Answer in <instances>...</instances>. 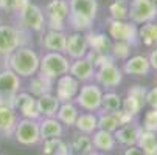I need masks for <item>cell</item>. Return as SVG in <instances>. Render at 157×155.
<instances>
[{
	"label": "cell",
	"mask_w": 157,
	"mask_h": 155,
	"mask_svg": "<svg viewBox=\"0 0 157 155\" xmlns=\"http://www.w3.org/2000/svg\"><path fill=\"white\" fill-rule=\"evenodd\" d=\"M107 36L112 42H128L134 47L140 45L139 40V25L132 24L131 20H115L107 19Z\"/></svg>",
	"instance_id": "obj_6"
},
{
	"label": "cell",
	"mask_w": 157,
	"mask_h": 155,
	"mask_svg": "<svg viewBox=\"0 0 157 155\" xmlns=\"http://www.w3.org/2000/svg\"><path fill=\"white\" fill-rule=\"evenodd\" d=\"M123 104V96L117 93L115 90H106L101 98V112H117L121 109ZM98 110V112H100Z\"/></svg>",
	"instance_id": "obj_32"
},
{
	"label": "cell",
	"mask_w": 157,
	"mask_h": 155,
	"mask_svg": "<svg viewBox=\"0 0 157 155\" xmlns=\"http://www.w3.org/2000/svg\"><path fill=\"white\" fill-rule=\"evenodd\" d=\"M73 127L76 129V132H79V134L92 135L98 129V115L95 112H79Z\"/></svg>",
	"instance_id": "obj_28"
},
{
	"label": "cell",
	"mask_w": 157,
	"mask_h": 155,
	"mask_svg": "<svg viewBox=\"0 0 157 155\" xmlns=\"http://www.w3.org/2000/svg\"><path fill=\"white\" fill-rule=\"evenodd\" d=\"M136 48L134 45L128 42H112V47H110V51L109 54L114 57L115 62H124L129 56H132V50Z\"/></svg>",
	"instance_id": "obj_34"
},
{
	"label": "cell",
	"mask_w": 157,
	"mask_h": 155,
	"mask_svg": "<svg viewBox=\"0 0 157 155\" xmlns=\"http://www.w3.org/2000/svg\"><path fill=\"white\" fill-rule=\"evenodd\" d=\"M30 0H0V13L14 16L20 8H24Z\"/></svg>",
	"instance_id": "obj_36"
},
{
	"label": "cell",
	"mask_w": 157,
	"mask_h": 155,
	"mask_svg": "<svg viewBox=\"0 0 157 155\" xmlns=\"http://www.w3.org/2000/svg\"><path fill=\"white\" fill-rule=\"evenodd\" d=\"M69 146H70L72 155H89L94 150L90 135H84V134H79V132L70 140Z\"/></svg>",
	"instance_id": "obj_30"
},
{
	"label": "cell",
	"mask_w": 157,
	"mask_h": 155,
	"mask_svg": "<svg viewBox=\"0 0 157 155\" xmlns=\"http://www.w3.org/2000/svg\"><path fill=\"white\" fill-rule=\"evenodd\" d=\"M121 70L128 76H148L151 72V65L148 61V56L145 54H132L129 56L123 65Z\"/></svg>",
	"instance_id": "obj_19"
},
{
	"label": "cell",
	"mask_w": 157,
	"mask_h": 155,
	"mask_svg": "<svg viewBox=\"0 0 157 155\" xmlns=\"http://www.w3.org/2000/svg\"><path fill=\"white\" fill-rule=\"evenodd\" d=\"M95 65L89 61L87 57H79L70 61V68L69 75H72L75 79H78L81 84L84 82H90L95 78Z\"/></svg>",
	"instance_id": "obj_20"
},
{
	"label": "cell",
	"mask_w": 157,
	"mask_h": 155,
	"mask_svg": "<svg viewBox=\"0 0 157 155\" xmlns=\"http://www.w3.org/2000/svg\"><path fill=\"white\" fill-rule=\"evenodd\" d=\"M14 140L22 146H37L40 143V130H39V120H27L19 118L16 130H14Z\"/></svg>",
	"instance_id": "obj_10"
},
{
	"label": "cell",
	"mask_w": 157,
	"mask_h": 155,
	"mask_svg": "<svg viewBox=\"0 0 157 155\" xmlns=\"http://www.w3.org/2000/svg\"><path fill=\"white\" fill-rule=\"evenodd\" d=\"M136 146L143 152V155H157V134L142 129Z\"/></svg>",
	"instance_id": "obj_31"
},
{
	"label": "cell",
	"mask_w": 157,
	"mask_h": 155,
	"mask_svg": "<svg viewBox=\"0 0 157 155\" xmlns=\"http://www.w3.org/2000/svg\"><path fill=\"white\" fill-rule=\"evenodd\" d=\"M100 11L98 0H69V31L87 33L94 30V24Z\"/></svg>",
	"instance_id": "obj_1"
},
{
	"label": "cell",
	"mask_w": 157,
	"mask_h": 155,
	"mask_svg": "<svg viewBox=\"0 0 157 155\" xmlns=\"http://www.w3.org/2000/svg\"><path fill=\"white\" fill-rule=\"evenodd\" d=\"M70 68V59L64 53L58 51H44L40 54V62H39V73L45 78L52 79L53 82L62 76L67 75Z\"/></svg>",
	"instance_id": "obj_5"
},
{
	"label": "cell",
	"mask_w": 157,
	"mask_h": 155,
	"mask_svg": "<svg viewBox=\"0 0 157 155\" xmlns=\"http://www.w3.org/2000/svg\"><path fill=\"white\" fill-rule=\"evenodd\" d=\"M86 39L89 43V50L95 53H109L112 47V39L107 36V33L89 30L86 33Z\"/></svg>",
	"instance_id": "obj_23"
},
{
	"label": "cell",
	"mask_w": 157,
	"mask_h": 155,
	"mask_svg": "<svg viewBox=\"0 0 157 155\" xmlns=\"http://www.w3.org/2000/svg\"><path fill=\"white\" fill-rule=\"evenodd\" d=\"M145 101H146V105L149 109H157V87H152L146 92Z\"/></svg>",
	"instance_id": "obj_39"
},
{
	"label": "cell",
	"mask_w": 157,
	"mask_h": 155,
	"mask_svg": "<svg viewBox=\"0 0 157 155\" xmlns=\"http://www.w3.org/2000/svg\"><path fill=\"white\" fill-rule=\"evenodd\" d=\"M25 90L30 95H33L34 98H39V96L45 95V93L53 92V81L48 79V78H45V76L40 75V73H37V75L28 78Z\"/></svg>",
	"instance_id": "obj_24"
},
{
	"label": "cell",
	"mask_w": 157,
	"mask_h": 155,
	"mask_svg": "<svg viewBox=\"0 0 157 155\" xmlns=\"http://www.w3.org/2000/svg\"><path fill=\"white\" fill-rule=\"evenodd\" d=\"M104 90L95 82H84L79 87V92L75 98V104L79 107V110L82 112H98L101 109V98H103Z\"/></svg>",
	"instance_id": "obj_7"
},
{
	"label": "cell",
	"mask_w": 157,
	"mask_h": 155,
	"mask_svg": "<svg viewBox=\"0 0 157 155\" xmlns=\"http://www.w3.org/2000/svg\"><path fill=\"white\" fill-rule=\"evenodd\" d=\"M81 82L75 79L72 75H62L53 82V93L61 102H69L75 101L78 92H79Z\"/></svg>",
	"instance_id": "obj_14"
},
{
	"label": "cell",
	"mask_w": 157,
	"mask_h": 155,
	"mask_svg": "<svg viewBox=\"0 0 157 155\" xmlns=\"http://www.w3.org/2000/svg\"><path fill=\"white\" fill-rule=\"evenodd\" d=\"M121 155H143V152L137 146H128V147H124Z\"/></svg>",
	"instance_id": "obj_42"
},
{
	"label": "cell",
	"mask_w": 157,
	"mask_h": 155,
	"mask_svg": "<svg viewBox=\"0 0 157 155\" xmlns=\"http://www.w3.org/2000/svg\"><path fill=\"white\" fill-rule=\"evenodd\" d=\"M67 40V31L45 30L39 34V47L44 51H58L64 53Z\"/></svg>",
	"instance_id": "obj_17"
},
{
	"label": "cell",
	"mask_w": 157,
	"mask_h": 155,
	"mask_svg": "<svg viewBox=\"0 0 157 155\" xmlns=\"http://www.w3.org/2000/svg\"><path fill=\"white\" fill-rule=\"evenodd\" d=\"M13 107L19 113L20 118L27 120H40L39 110H37V101L33 95H30L27 90H20L13 98Z\"/></svg>",
	"instance_id": "obj_15"
},
{
	"label": "cell",
	"mask_w": 157,
	"mask_h": 155,
	"mask_svg": "<svg viewBox=\"0 0 157 155\" xmlns=\"http://www.w3.org/2000/svg\"><path fill=\"white\" fill-rule=\"evenodd\" d=\"M53 155H72V150H70V146L69 143H65L64 140H61V143L58 144L56 150Z\"/></svg>",
	"instance_id": "obj_40"
},
{
	"label": "cell",
	"mask_w": 157,
	"mask_h": 155,
	"mask_svg": "<svg viewBox=\"0 0 157 155\" xmlns=\"http://www.w3.org/2000/svg\"><path fill=\"white\" fill-rule=\"evenodd\" d=\"M152 3L155 5V8H157V0H152Z\"/></svg>",
	"instance_id": "obj_45"
},
{
	"label": "cell",
	"mask_w": 157,
	"mask_h": 155,
	"mask_svg": "<svg viewBox=\"0 0 157 155\" xmlns=\"http://www.w3.org/2000/svg\"><path fill=\"white\" fill-rule=\"evenodd\" d=\"M19 118V113L11 104L0 102V137L13 138Z\"/></svg>",
	"instance_id": "obj_18"
},
{
	"label": "cell",
	"mask_w": 157,
	"mask_h": 155,
	"mask_svg": "<svg viewBox=\"0 0 157 155\" xmlns=\"http://www.w3.org/2000/svg\"><path fill=\"white\" fill-rule=\"evenodd\" d=\"M2 61L3 67L11 68L22 79H28L39 73L40 53L36 48H33V45H25L19 47L16 51H13L10 56H6Z\"/></svg>",
	"instance_id": "obj_2"
},
{
	"label": "cell",
	"mask_w": 157,
	"mask_h": 155,
	"mask_svg": "<svg viewBox=\"0 0 157 155\" xmlns=\"http://www.w3.org/2000/svg\"><path fill=\"white\" fill-rule=\"evenodd\" d=\"M140 132H142V126L134 120L132 123L120 126L114 132V137L117 140V144H121V146L128 147V146H136L137 144V140L140 137Z\"/></svg>",
	"instance_id": "obj_21"
},
{
	"label": "cell",
	"mask_w": 157,
	"mask_h": 155,
	"mask_svg": "<svg viewBox=\"0 0 157 155\" xmlns=\"http://www.w3.org/2000/svg\"><path fill=\"white\" fill-rule=\"evenodd\" d=\"M109 19L128 20L129 16V0H112L107 6Z\"/></svg>",
	"instance_id": "obj_33"
},
{
	"label": "cell",
	"mask_w": 157,
	"mask_h": 155,
	"mask_svg": "<svg viewBox=\"0 0 157 155\" xmlns=\"http://www.w3.org/2000/svg\"><path fill=\"white\" fill-rule=\"evenodd\" d=\"M13 24L22 30H25L31 34H37V36L47 30V20H45V14H44V8L33 3L31 0L13 16Z\"/></svg>",
	"instance_id": "obj_3"
},
{
	"label": "cell",
	"mask_w": 157,
	"mask_h": 155,
	"mask_svg": "<svg viewBox=\"0 0 157 155\" xmlns=\"http://www.w3.org/2000/svg\"><path fill=\"white\" fill-rule=\"evenodd\" d=\"M146 92L148 88L142 84H134L128 88V92L123 98V104H121V109L124 112H128L131 116L137 118L140 115V112L143 110V107L146 105Z\"/></svg>",
	"instance_id": "obj_12"
},
{
	"label": "cell",
	"mask_w": 157,
	"mask_h": 155,
	"mask_svg": "<svg viewBox=\"0 0 157 155\" xmlns=\"http://www.w3.org/2000/svg\"><path fill=\"white\" fill-rule=\"evenodd\" d=\"M44 14L47 20V30L69 31L67 19H69V0H50L44 6Z\"/></svg>",
	"instance_id": "obj_8"
},
{
	"label": "cell",
	"mask_w": 157,
	"mask_h": 155,
	"mask_svg": "<svg viewBox=\"0 0 157 155\" xmlns=\"http://www.w3.org/2000/svg\"><path fill=\"white\" fill-rule=\"evenodd\" d=\"M98 115V129L101 130H107V132H115L120 124H118V120L115 116L114 112H97Z\"/></svg>",
	"instance_id": "obj_35"
},
{
	"label": "cell",
	"mask_w": 157,
	"mask_h": 155,
	"mask_svg": "<svg viewBox=\"0 0 157 155\" xmlns=\"http://www.w3.org/2000/svg\"><path fill=\"white\" fill-rule=\"evenodd\" d=\"M3 24V19H2V14H0V25Z\"/></svg>",
	"instance_id": "obj_44"
},
{
	"label": "cell",
	"mask_w": 157,
	"mask_h": 155,
	"mask_svg": "<svg viewBox=\"0 0 157 155\" xmlns=\"http://www.w3.org/2000/svg\"><path fill=\"white\" fill-rule=\"evenodd\" d=\"M139 40L148 48L157 47V20L139 25Z\"/></svg>",
	"instance_id": "obj_29"
},
{
	"label": "cell",
	"mask_w": 157,
	"mask_h": 155,
	"mask_svg": "<svg viewBox=\"0 0 157 155\" xmlns=\"http://www.w3.org/2000/svg\"><path fill=\"white\" fill-rule=\"evenodd\" d=\"M0 138H2V137H0Z\"/></svg>",
	"instance_id": "obj_46"
},
{
	"label": "cell",
	"mask_w": 157,
	"mask_h": 155,
	"mask_svg": "<svg viewBox=\"0 0 157 155\" xmlns=\"http://www.w3.org/2000/svg\"><path fill=\"white\" fill-rule=\"evenodd\" d=\"M148 61H149V65H151V70L157 72V47L151 48V51L148 54Z\"/></svg>",
	"instance_id": "obj_41"
},
{
	"label": "cell",
	"mask_w": 157,
	"mask_h": 155,
	"mask_svg": "<svg viewBox=\"0 0 157 155\" xmlns=\"http://www.w3.org/2000/svg\"><path fill=\"white\" fill-rule=\"evenodd\" d=\"M20 90H24V79L8 67L0 68V102L13 105V98Z\"/></svg>",
	"instance_id": "obj_9"
},
{
	"label": "cell",
	"mask_w": 157,
	"mask_h": 155,
	"mask_svg": "<svg viewBox=\"0 0 157 155\" xmlns=\"http://www.w3.org/2000/svg\"><path fill=\"white\" fill-rule=\"evenodd\" d=\"M39 130H40V141H42L47 138H62L65 127L56 120V116H53V118H40Z\"/></svg>",
	"instance_id": "obj_25"
},
{
	"label": "cell",
	"mask_w": 157,
	"mask_h": 155,
	"mask_svg": "<svg viewBox=\"0 0 157 155\" xmlns=\"http://www.w3.org/2000/svg\"><path fill=\"white\" fill-rule=\"evenodd\" d=\"M89 53V43L86 39V33L81 31H67V40H65V48L64 54L70 61L86 57Z\"/></svg>",
	"instance_id": "obj_16"
},
{
	"label": "cell",
	"mask_w": 157,
	"mask_h": 155,
	"mask_svg": "<svg viewBox=\"0 0 157 155\" xmlns=\"http://www.w3.org/2000/svg\"><path fill=\"white\" fill-rule=\"evenodd\" d=\"M62 138H47V140H42L40 144H42V149H40V153L42 155H53L58 144L61 143Z\"/></svg>",
	"instance_id": "obj_38"
},
{
	"label": "cell",
	"mask_w": 157,
	"mask_h": 155,
	"mask_svg": "<svg viewBox=\"0 0 157 155\" xmlns=\"http://www.w3.org/2000/svg\"><path fill=\"white\" fill-rule=\"evenodd\" d=\"M124 73L117 62H110L103 67H98L95 70L94 81L103 88V90H115V88L123 82Z\"/></svg>",
	"instance_id": "obj_11"
},
{
	"label": "cell",
	"mask_w": 157,
	"mask_h": 155,
	"mask_svg": "<svg viewBox=\"0 0 157 155\" xmlns=\"http://www.w3.org/2000/svg\"><path fill=\"white\" fill-rule=\"evenodd\" d=\"M128 20L136 25H143L146 22L157 20V8L152 0H129Z\"/></svg>",
	"instance_id": "obj_13"
},
{
	"label": "cell",
	"mask_w": 157,
	"mask_h": 155,
	"mask_svg": "<svg viewBox=\"0 0 157 155\" xmlns=\"http://www.w3.org/2000/svg\"><path fill=\"white\" fill-rule=\"evenodd\" d=\"M140 126L143 130L157 134V109H149L148 112H145Z\"/></svg>",
	"instance_id": "obj_37"
},
{
	"label": "cell",
	"mask_w": 157,
	"mask_h": 155,
	"mask_svg": "<svg viewBox=\"0 0 157 155\" xmlns=\"http://www.w3.org/2000/svg\"><path fill=\"white\" fill-rule=\"evenodd\" d=\"M36 101H37V110H39L40 118H53V116H56L58 109L61 105V101L56 98V95L53 92L36 98Z\"/></svg>",
	"instance_id": "obj_26"
},
{
	"label": "cell",
	"mask_w": 157,
	"mask_h": 155,
	"mask_svg": "<svg viewBox=\"0 0 157 155\" xmlns=\"http://www.w3.org/2000/svg\"><path fill=\"white\" fill-rule=\"evenodd\" d=\"M79 107L73 102H61L59 109H58V113H56V120L64 126V127H73L76 123V118L79 115Z\"/></svg>",
	"instance_id": "obj_27"
},
{
	"label": "cell",
	"mask_w": 157,
	"mask_h": 155,
	"mask_svg": "<svg viewBox=\"0 0 157 155\" xmlns=\"http://www.w3.org/2000/svg\"><path fill=\"white\" fill-rule=\"evenodd\" d=\"M89 155H107V153H103V152H98V150H92Z\"/></svg>",
	"instance_id": "obj_43"
},
{
	"label": "cell",
	"mask_w": 157,
	"mask_h": 155,
	"mask_svg": "<svg viewBox=\"0 0 157 155\" xmlns=\"http://www.w3.org/2000/svg\"><path fill=\"white\" fill-rule=\"evenodd\" d=\"M33 34L16 27L14 24L0 25V59H5L19 47H25L33 43Z\"/></svg>",
	"instance_id": "obj_4"
},
{
	"label": "cell",
	"mask_w": 157,
	"mask_h": 155,
	"mask_svg": "<svg viewBox=\"0 0 157 155\" xmlns=\"http://www.w3.org/2000/svg\"><path fill=\"white\" fill-rule=\"evenodd\" d=\"M90 138H92L94 150H98V152H103V153H110L117 147V140L114 137V132L97 129L90 135Z\"/></svg>",
	"instance_id": "obj_22"
}]
</instances>
